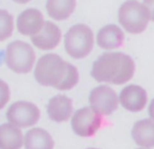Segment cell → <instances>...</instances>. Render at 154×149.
I'll use <instances>...</instances> for the list:
<instances>
[{
    "label": "cell",
    "instance_id": "cell-15",
    "mask_svg": "<svg viewBox=\"0 0 154 149\" xmlns=\"http://www.w3.org/2000/svg\"><path fill=\"white\" fill-rule=\"evenodd\" d=\"M25 136L21 128L11 123L0 125V149H21Z\"/></svg>",
    "mask_w": 154,
    "mask_h": 149
},
{
    "label": "cell",
    "instance_id": "cell-18",
    "mask_svg": "<svg viewBox=\"0 0 154 149\" xmlns=\"http://www.w3.org/2000/svg\"><path fill=\"white\" fill-rule=\"evenodd\" d=\"M14 31V17L5 9H0V42L9 38Z\"/></svg>",
    "mask_w": 154,
    "mask_h": 149
},
{
    "label": "cell",
    "instance_id": "cell-12",
    "mask_svg": "<svg viewBox=\"0 0 154 149\" xmlns=\"http://www.w3.org/2000/svg\"><path fill=\"white\" fill-rule=\"evenodd\" d=\"M47 114L54 122L63 123L68 121L73 115L72 99L62 94L53 97L47 105Z\"/></svg>",
    "mask_w": 154,
    "mask_h": 149
},
{
    "label": "cell",
    "instance_id": "cell-19",
    "mask_svg": "<svg viewBox=\"0 0 154 149\" xmlns=\"http://www.w3.org/2000/svg\"><path fill=\"white\" fill-rule=\"evenodd\" d=\"M79 80H80V75H79L78 69L69 62L68 70L65 75V78L58 90L59 91H70L78 84Z\"/></svg>",
    "mask_w": 154,
    "mask_h": 149
},
{
    "label": "cell",
    "instance_id": "cell-20",
    "mask_svg": "<svg viewBox=\"0 0 154 149\" xmlns=\"http://www.w3.org/2000/svg\"><path fill=\"white\" fill-rule=\"evenodd\" d=\"M11 97V91L8 84L0 79V109L5 108V106L8 103Z\"/></svg>",
    "mask_w": 154,
    "mask_h": 149
},
{
    "label": "cell",
    "instance_id": "cell-23",
    "mask_svg": "<svg viewBox=\"0 0 154 149\" xmlns=\"http://www.w3.org/2000/svg\"><path fill=\"white\" fill-rule=\"evenodd\" d=\"M15 2L17 3H19V4H26V3H28L31 0H14Z\"/></svg>",
    "mask_w": 154,
    "mask_h": 149
},
{
    "label": "cell",
    "instance_id": "cell-2",
    "mask_svg": "<svg viewBox=\"0 0 154 149\" xmlns=\"http://www.w3.org/2000/svg\"><path fill=\"white\" fill-rule=\"evenodd\" d=\"M69 62L65 61L58 54H45L35 64V78L40 85L58 90L65 78Z\"/></svg>",
    "mask_w": 154,
    "mask_h": 149
},
{
    "label": "cell",
    "instance_id": "cell-6",
    "mask_svg": "<svg viewBox=\"0 0 154 149\" xmlns=\"http://www.w3.org/2000/svg\"><path fill=\"white\" fill-rule=\"evenodd\" d=\"M103 118L91 107L79 109L71 118L72 131L81 137L94 136L103 124Z\"/></svg>",
    "mask_w": 154,
    "mask_h": 149
},
{
    "label": "cell",
    "instance_id": "cell-22",
    "mask_svg": "<svg viewBox=\"0 0 154 149\" xmlns=\"http://www.w3.org/2000/svg\"><path fill=\"white\" fill-rule=\"evenodd\" d=\"M148 112H149V118H150V119H152V120L154 121V99H152V100H151V101L149 102Z\"/></svg>",
    "mask_w": 154,
    "mask_h": 149
},
{
    "label": "cell",
    "instance_id": "cell-13",
    "mask_svg": "<svg viewBox=\"0 0 154 149\" xmlns=\"http://www.w3.org/2000/svg\"><path fill=\"white\" fill-rule=\"evenodd\" d=\"M123 31L116 25L110 24L102 27L96 36L97 44L104 50H114L121 47L124 43Z\"/></svg>",
    "mask_w": 154,
    "mask_h": 149
},
{
    "label": "cell",
    "instance_id": "cell-21",
    "mask_svg": "<svg viewBox=\"0 0 154 149\" xmlns=\"http://www.w3.org/2000/svg\"><path fill=\"white\" fill-rule=\"evenodd\" d=\"M143 4L149 10L150 20L154 22V0H143Z\"/></svg>",
    "mask_w": 154,
    "mask_h": 149
},
{
    "label": "cell",
    "instance_id": "cell-5",
    "mask_svg": "<svg viewBox=\"0 0 154 149\" xmlns=\"http://www.w3.org/2000/svg\"><path fill=\"white\" fill-rule=\"evenodd\" d=\"M35 52L27 43L16 40L11 42L5 53V61L8 67L14 72L26 74L30 72L35 63Z\"/></svg>",
    "mask_w": 154,
    "mask_h": 149
},
{
    "label": "cell",
    "instance_id": "cell-10",
    "mask_svg": "<svg viewBox=\"0 0 154 149\" xmlns=\"http://www.w3.org/2000/svg\"><path fill=\"white\" fill-rule=\"evenodd\" d=\"M62 32L57 25L51 21H45L43 28L34 36L31 41L35 47L43 51L53 50L60 43Z\"/></svg>",
    "mask_w": 154,
    "mask_h": 149
},
{
    "label": "cell",
    "instance_id": "cell-16",
    "mask_svg": "<svg viewBox=\"0 0 154 149\" xmlns=\"http://www.w3.org/2000/svg\"><path fill=\"white\" fill-rule=\"evenodd\" d=\"M24 146L25 149H54V141L45 129L34 127L25 135Z\"/></svg>",
    "mask_w": 154,
    "mask_h": 149
},
{
    "label": "cell",
    "instance_id": "cell-11",
    "mask_svg": "<svg viewBox=\"0 0 154 149\" xmlns=\"http://www.w3.org/2000/svg\"><path fill=\"white\" fill-rule=\"evenodd\" d=\"M45 21L41 11L36 8L24 10L17 19V27L23 35L34 36L44 26Z\"/></svg>",
    "mask_w": 154,
    "mask_h": 149
},
{
    "label": "cell",
    "instance_id": "cell-8",
    "mask_svg": "<svg viewBox=\"0 0 154 149\" xmlns=\"http://www.w3.org/2000/svg\"><path fill=\"white\" fill-rule=\"evenodd\" d=\"M90 107L101 116L112 115L117 110L120 100L117 92L108 85L94 88L89 96Z\"/></svg>",
    "mask_w": 154,
    "mask_h": 149
},
{
    "label": "cell",
    "instance_id": "cell-7",
    "mask_svg": "<svg viewBox=\"0 0 154 149\" xmlns=\"http://www.w3.org/2000/svg\"><path fill=\"white\" fill-rule=\"evenodd\" d=\"M39 108L29 101L19 100L13 103L7 111V118L9 123L19 128H26L35 126L40 119Z\"/></svg>",
    "mask_w": 154,
    "mask_h": 149
},
{
    "label": "cell",
    "instance_id": "cell-14",
    "mask_svg": "<svg viewBox=\"0 0 154 149\" xmlns=\"http://www.w3.org/2000/svg\"><path fill=\"white\" fill-rule=\"evenodd\" d=\"M131 137L140 148L154 147V121L150 118L137 121L132 127Z\"/></svg>",
    "mask_w": 154,
    "mask_h": 149
},
{
    "label": "cell",
    "instance_id": "cell-17",
    "mask_svg": "<svg viewBox=\"0 0 154 149\" xmlns=\"http://www.w3.org/2000/svg\"><path fill=\"white\" fill-rule=\"evenodd\" d=\"M76 7V0H47L46 10L49 16L56 21L68 19Z\"/></svg>",
    "mask_w": 154,
    "mask_h": 149
},
{
    "label": "cell",
    "instance_id": "cell-24",
    "mask_svg": "<svg viewBox=\"0 0 154 149\" xmlns=\"http://www.w3.org/2000/svg\"><path fill=\"white\" fill-rule=\"evenodd\" d=\"M87 149H99V148H94V147H90V148H87Z\"/></svg>",
    "mask_w": 154,
    "mask_h": 149
},
{
    "label": "cell",
    "instance_id": "cell-9",
    "mask_svg": "<svg viewBox=\"0 0 154 149\" xmlns=\"http://www.w3.org/2000/svg\"><path fill=\"white\" fill-rule=\"evenodd\" d=\"M119 100L123 109L130 112L137 113L145 109L148 103V93L142 87L131 84L122 90Z\"/></svg>",
    "mask_w": 154,
    "mask_h": 149
},
{
    "label": "cell",
    "instance_id": "cell-4",
    "mask_svg": "<svg viewBox=\"0 0 154 149\" xmlns=\"http://www.w3.org/2000/svg\"><path fill=\"white\" fill-rule=\"evenodd\" d=\"M118 19L128 33L139 34L148 27L150 16L143 3L137 0H127L119 8Z\"/></svg>",
    "mask_w": 154,
    "mask_h": 149
},
{
    "label": "cell",
    "instance_id": "cell-25",
    "mask_svg": "<svg viewBox=\"0 0 154 149\" xmlns=\"http://www.w3.org/2000/svg\"><path fill=\"white\" fill-rule=\"evenodd\" d=\"M140 149H147V148H140Z\"/></svg>",
    "mask_w": 154,
    "mask_h": 149
},
{
    "label": "cell",
    "instance_id": "cell-1",
    "mask_svg": "<svg viewBox=\"0 0 154 149\" xmlns=\"http://www.w3.org/2000/svg\"><path fill=\"white\" fill-rule=\"evenodd\" d=\"M135 70V62L130 55L121 52H109L94 62L91 75L101 83L122 85L132 79Z\"/></svg>",
    "mask_w": 154,
    "mask_h": 149
},
{
    "label": "cell",
    "instance_id": "cell-3",
    "mask_svg": "<svg viewBox=\"0 0 154 149\" xmlns=\"http://www.w3.org/2000/svg\"><path fill=\"white\" fill-rule=\"evenodd\" d=\"M94 34L93 30L85 24L72 25L64 35L65 52L73 59H84L93 51Z\"/></svg>",
    "mask_w": 154,
    "mask_h": 149
}]
</instances>
